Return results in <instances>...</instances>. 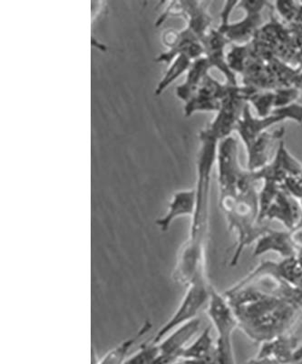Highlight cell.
I'll return each mask as SVG.
<instances>
[{
  "label": "cell",
  "instance_id": "1",
  "mask_svg": "<svg viewBox=\"0 0 302 364\" xmlns=\"http://www.w3.org/2000/svg\"><path fill=\"white\" fill-rule=\"evenodd\" d=\"M236 315L239 329L255 343H264L291 331L300 309L252 286H233L223 292Z\"/></svg>",
  "mask_w": 302,
  "mask_h": 364
},
{
  "label": "cell",
  "instance_id": "2",
  "mask_svg": "<svg viewBox=\"0 0 302 364\" xmlns=\"http://www.w3.org/2000/svg\"><path fill=\"white\" fill-rule=\"evenodd\" d=\"M259 191L255 186L236 197L219 199L220 210L225 215L230 232L236 234L237 245L233 249L230 265L235 266L243 250L255 243L269 228L259 223Z\"/></svg>",
  "mask_w": 302,
  "mask_h": 364
},
{
  "label": "cell",
  "instance_id": "3",
  "mask_svg": "<svg viewBox=\"0 0 302 364\" xmlns=\"http://www.w3.org/2000/svg\"><path fill=\"white\" fill-rule=\"evenodd\" d=\"M200 149L198 152L196 171V205L191 218L190 234L203 235L209 229V203L211 180L214 165L216 164L217 148L219 141L203 129L199 134Z\"/></svg>",
  "mask_w": 302,
  "mask_h": 364
},
{
  "label": "cell",
  "instance_id": "4",
  "mask_svg": "<svg viewBox=\"0 0 302 364\" xmlns=\"http://www.w3.org/2000/svg\"><path fill=\"white\" fill-rule=\"evenodd\" d=\"M267 6L269 2L258 0L227 1L220 11V25L217 28L230 44H248L264 24L262 11Z\"/></svg>",
  "mask_w": 302,
  "mask_h": 364
},
{
  "label": "cell",
  "instance_id": "5",
  "mask_svg": "<svg viewBox=\"0 0 302 364\" xmlns=\"http://www.w3.org/2000/svg\"><path fill=\"white\" fill-rule=\"evenodd\" d=\"M219 199L236 197L255 186L251 171L243 170L238 159V144L233 136L218 143L216 156Z\"/></svg>",
  "mask_w": 302,
  "mask_h": 364
},
{
  "label": "cell",
  "instance_id": "6",
  "mask_svg": "<svg viewBox=\"0 0 302 364\" xmlns=\"http://www.w3.org/2000/svg\"><path fill=\"white\" fill-rule=\"evenodd\" d=\"M211 286L206 274L198 275L186 287V291L174 313L168 318L157 333L150 340L159 343L172 331L197 318L201 309L207 306L210 297Z\"/></svg>",
  "mask_w": 302,
  "mask_h": 364
},
{
  "label": "cell",
  "instance_id": "7",
  "mask_svg": "<svg viewBox=\"0 0 302 364\" xmlns=\"http://www.w3.org/2000/svg\"><path fill=\"white\" fill-rule=\"evenodd\" d=\"M206 313L217 333L216 350L222 355H233V334L239 329L235 311L223 294L211 287Z\"/></svg>",
  "mask_w": 302,
  "mask_h": 364
},
{
  "label": "cell",
  "instance_id": "8",
  "mask_svg": "<svg viewBox=\"0 0 302 364\" xmlns=\"http://www.w3.org/2000/svg\"><path fill=\"white\" fill-rule=\"evenodd\" d=\"M256 90L251 87L233 86L228 96L223 100L216 118L206 127V131L219 142L232 136L242 118L247 99Z\"/></svg>",
  "mask_w": 302,
  "mask_h": 364
},
{
  "label": "cell",
  "instance_id": "9",
  "mask_svg": "<svg viewBox=\"0 0 302 364\" xmlns=\"http://www.w3.org/2000/svg\"><path fill=\"white\" fill-rule=\"evenodd\" d=\"M232 87L233 85L222 84L208 74L197 92L185 103L184 115L191 117L198 112H218L223 100L228 96Z\"/></svg>",
  "mask_w": 302,
  "mask_h": 364
},
{
  "label": "cell",
  "instance_id": "10",
  "mask_svg": "<svg viewBox=\"0 0 302 364\" xmlns=\"http://www.w3.org/2000/svg\"><path fill=\"white\" fill-rule=\"evenodd\" d=\"M162 43L167 47V50L159 55L155 60L157 63L168 65L179 55H185L191 60L204 56L203 45L196 36L187 28L181 31L168 29L164 31L162 34Z\"/></svg>",
  "mask_w": 302,
  "mask_h": 364
},
{
  "label": "cell",
  "instance_id": "11",
  "mask_svg": "<svg viewBox=\"0 0 302 364\" xmlns=\"http://www.w3.org/2000/svg\"><path fill=\"white\" fill-rule=\"evenodd\" d=\"M210 2L178 1L172 2L164 12V19L171 14H181L187 22L186 28L196 36L201 43L212 29L213 18L209 13Z\"/></svg>",
  "mask_w": 302,
  "mask_h": 364
},
{
  "label": "cell",
  "instance_id": "12",
  "mask_svg": "<svg viewBox=\"0 0 302 364\" xmlns=\"http://www.w3.org/2000/svg\"><path fill=\"white\" fill-rule=\"evenodd\" d=\"M301 172L302 164L289 152L281 141L274 159L261 170L252 172V177L256 182L272 181L281 186L288 178L298 176Z\"/></svg>",
  "mask_w": 302,
  "mask_h": 364
},
{
  "label": "cell",
  "instance_id": "13",
  "mask_svg": "<svg viewBox=\"0 0 302 364\" xmlns=\"http://www.w3.org/2000/svg\"><path fill=\"white\" fill-rule=\"evenodd\" d=\"M230 42L227 40L225 36L218 28H212L203 41L204 57L207 58L208 63L212 68H217L223 74L227 84L237 86L236 74L230 70L227 63L225 48Z\"/></svg>",
  "mask_w": 302,
  "mask_h": 364
},
{
  "label": "cell",
  "instance_id": "14",
  "mask_svg": "<svg viewBox=\"0 0 302 364\" xmlns=\"http://www.w3.org/2000/svg\"><path fill=\"white\" fill-rule=\"evenodd\" d=\"M302 215V204L288 191L281 190L279 191L277 196L266 211L263 220H277L281 223L286 229L291 230L298 225Z\"/></svg>",
  "mask_w": 302,
  "mask_h": 364
},
{
  "label": "cell",
  "instance_id": "15",
  "mask_svg": "<svg viewBox=\"0 0 302 364\" xmlns=\"http://www.w3.org/2000/svg\"><path fill=\"white\" fill-rule=\"evenodd\" d=\"M196 205V188L175 191L172 195L164 215L155 220V225L162 232H167L177 219L193 217Z\"/></svg>",
  "mask_w": 302,
  "mask_h": 364
},
{
  "label": "cell",
  "instance_id": "16",
  "mask_svg": "<svg viewBox=\"0 0 302 364\" xmlns=\"http://www.w3.org/2000/svg\"><path fill=\"white\" fill-rule=\"evenodd\" d=\"M285 134L282 127L274 132H265L246 148L247 171L255 172L261 170L269 164L272 151L278 141H281Z\"/></svg>",
  "mask_w": 302,
  "mask_h": 364
},
{
  "label": "cell",
  "instance_id": "17",
  "mask_svg": "<svg viewBox=\"0 0 302 364\" xmlns=\"http://www.w3.org/2000/svg\"><path fill=\"white\" fill-rule=\"evenodd\" d=\"M284 122V119L281 116L274 113H272L271 116L266 117V118L253 117L251 112V106L247 103L235 132L238 133L240 138L245 143V148H248L259 135L267 132L272 126Z\"/></svg>",
  "mask_w": 302,
  "mask_h": 364
},
{
  "label": "cell",
  "instance_id": "18",
  "mask_svg": "<svg viewBox=\"0 0 302 364\" xmlns=\"http://www.w3.org/2000/svg\"><path fill=\"white\" fill-rule=\"evenodd\" d=\"M275 252L281 257V259L291 258L297 255L291 242L290 232H278V230L268 229L263 235L255 242L253 256L258 257L265 253Z\"/></svg>",
  "mask_w": 302,
  "mask_h": 364
},
{
  "label": "cell",
  "instance_id": "19",
  "mask_svg": "<svg viewBox=\"0 0 302 364\" xmlns=\"http://www.w3.org/2000/svg\"><path fill=\"white\" fill-rule=\"evenodd\" d=\"M298 347V338L290 331L262 343L257 357H268L277 360L280 364H292Z\"/></svg>",
  "mask_w": 302,
  "mask_h": 364
},
{
  "label": "cell",
  "instance_id": "20",
  "mask_svg": "<svg viewBox=\"0 0 302 364\" xmlns=\"http://www.w3.org/2000/svg\"><path fill=\"white\" fill-rule=\"evenodd\" d=\"M242 85L253 87L257 90H276L279 89L272 74L269 73L267 64L259 58H249L245 70L242 73Z\"/></svg>",
  "mask_w": 302,
  "mask_h": 364
},
{
  "label": "cell",
  "instance_id": "21",
  "mask_svg": "<svg viewBox=\"0 0 302 364\" xmlns=\"http://www.w3.org/2000/svg\"><path fill=\"white\" fill-rule=\"evenodd\" d=\"M210 70H212V67L210 66L206 57L203 56L194 60L189 70L185 74L186 75L185 80L175 90V94L178 99L184 103L189 102L191 97L197 92L207 75L210 74Z\"/></svg>",
  "mask_w": 302,
  "mask_h": 364
},
{
  "label": "cell",
  "instance_id": "22",
  "mask_svg": "<svg viewBox=\"0 0 302 364\" xmlns=\"http://www.w3.org/2000/svg\"><path fill=\"white\" fill-rule=\"evenodd\" d=\"M151 328L152 323L150 321H146L134 336L128 338V339L113 347L112 350L107 352L102 359L97 360L96 364H123L128 358L129 350H131L133 346L138 343L141 337H144L151 330Z\"/></svg>",
  "mask_w": 302,
  "mask_h": 364
},
{
  "label": "cell",
  "instance_id": "23",
  "mask_svg": "<svg viewBox=\"0 0 302 364\" xmlns=\"http://www.w3.org/2000/svg\"><path fill=\"white\" fill-rule=\"evenodd\" d=\"M194 60L185 55H179L174 58L170 63L167 65V70H165L164 76L155 87V95L160 96L174 82L175 80L179 79L181 75L186 74L188 70L191 67Z\"/></svg>",
  "mask_w": 302,
  "mask_h": 364
},
{
  "label": "cell",
  "instance_id": "24",
  "mask_svg": "<svg viewBox=\"0 0 302 364\" xmlns=\"http://www.w3.org/2000/svg\"><path fill=\"white\" fill-rule=\"evenodd\" d=\"M247 103L252 105L259 118L271 116L275 109L274 90H256L247 99Z\"/></svg>",
  "mask_w": 302,
  "mask_h": 364
},
{
  "label": "cell",
  "instance_id": "25",
  "mask_svg": "<svg viewBox=\"0 0 302 364\" xmlns=\"http://www.w3.org/2000/svg\"><path fill=\"white\" fill-rule=\"evenodd\" d=\"M251 56V42L245 45L233 44L230 50L226 54L227 63H228L230 70L235 74L242 75Z\"/></svg>",
  "mask_w": 302,
  "mask_h": 364
},
{
  "label": "cell",
  "instance_id": "26",
  "mask_svg": "<svg viewBox=\"0 0 302 364\" xmlns=\"http://www.w3.org/2000/svg\"><path fill=\"white\" fill-rule=\"evenodd\" d=\"M159 354V344L149 341L148 343H142L134 354L128 357L123 364H154Z\"/></svg>",
  "mask_w": 302,
  "mask_h": 364
},
{
  "label": "cell",
  "instance_id": "27",
  "mask_svg": "<svg viewBox=\"0 0 302 364\" xmlns=\"http://www.w3.org/2000/svg\"><path fill=\"white\" fill-rule=\"evenodd\" d=\"M274 92L275 109H279L296 103L298 97H300L301 91L295 89L293 87H280V89L274 90Z\"/></svg>",
  "mask_w": 302,
  "mask_h": 364
},
{
  "label": "cell",
  "instance_id": "28",
  "mask_svg": "<svg viewBox=\"0 0 302 364\" xmlns=\"http://www.w3.org/2000/svg\"><path fill=\"white\" fill-rule=\"evenodd\" d=\"M276 11L289 24L293 23L296 18L298 2L296 1H277L274 3Z\"/></svg>",
  "mask_w": 302,
  "mask_h": 364
},
{
  "label": "cell",
  "instance_id": "29",
  "mask_svg": "<svg viewBox=\"0 0 302 364\" xmlns=\"http://www.w3.org/2000/svg\"><path fill=\"white\" fill-rule=\"evenodd\" d=\"M272 113L277 114L285 120H294L302 124V105L298 103H293L291 105L284 107V108L275 109Z\"/></svg>",
  "mask_w": 302,
  "mask_h": 364
},
{
  "label": "cell",
  "instance_id": "30",
  "mask_svg": "<svg viewBox=\"0 0 302 364\" xmlns=\"http://www.w3.org/2000/svg\"><path fill=\"white\" fill-rule=\"evenodd\" d=\"M289 28H293L295 31H300L302 33V1L298 2L296 18H295L293 23Z\"/></svg>",
  "mask_w": 302,
  "mask_h": 364
},
{
  "label": "cell",
  "instance_id": "31",
  "mask_svg": "<svg viewBox=\"0 0 302 364\" xmlns=\"http://www.w3.org/2000/svg\"><path fill=\"white\" fill-rule=\"evenodd\" d=\"M249 364H280V363L268 357H256L255 359L250 360Z\"/></svg>",
  "mask_w": 302,
  "mask_h": 364
},
{
  "label": "cell",
  "instance_id": "32",
  "mask_svg": "<svg viewBox=\"0 0 302 364\" xmlns=\"http://www.w3.org/2000/svg\"><path fill=\"white\" fill-rule=\"evenodd\" d=\"M300 68V67H298ZM300 91L302 90V68H300L298 74L295 76L293 81H292V86Z\"/></svg>",
  "mask_w": 302,
  "mask_h": 364
},
{
  "label": "cell",
  "instance_id": "33",
  "mask_svg": "<svg viewBox=\"0 0 302 364\" xmlns=\"http://www.w3.org/2000/svg\"><path fill=\"white\" fill-rule=\"evenodd\" d=\"M302 362V343L298 346L297 350H295L293 359H292V364Z\"/></svg>",
  "mask_w": 302,
  "mask_h": 364
},
{
  "label": "cell",
  "instance_id": "34",
  "mask_svg": "<svg viewBox=\"0 0 302 364\" xmlns=\"http://www.w3.org/2000/svg\"><path fill=\"white\" fill-rule=\"evenodd\" d=\"M298 67H300V68H302V65H301V66H298Z\"/></svg>",
  "mask_w": 302,
  "mask_h": 364
}]
</instances>
